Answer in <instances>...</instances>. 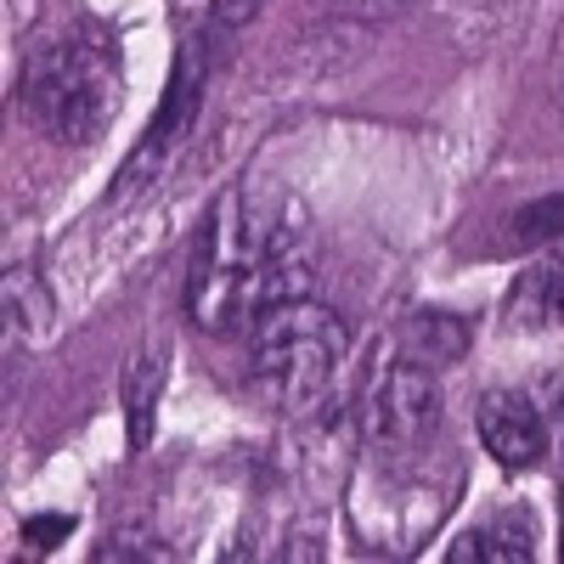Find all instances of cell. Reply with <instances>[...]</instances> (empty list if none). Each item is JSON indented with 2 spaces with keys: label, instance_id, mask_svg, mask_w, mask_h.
<instances>
[{
  "label": "cell",
  "instance_id": "1",
  "mask_svg": "<svg viewBox=\"0 0 564 564\" xmlns=\"http://www.w3.org/2000/svg\"><path fill=\"white\" fill-rule=\"evenodd\" d=\"M311 289H316V271H311L300 204L226 193L198 243L193 289H186L193 316L215 334H249L265 311L311 300Z\"/></svg>",
  "mask_w": 564,
  "mask_h": 564
},
{
  "label": "cell",
  "instance_id": "2",
  "mask_svg": "<svg viewBox=\"0 0 564 564\" xmlns=\"http://www.w3.org/2000/svg\"><path fill=\"white\" fill-rule=\"evenodd\" d=\"M243 339H249V384L276 412H300L316 395H327L345 361V322L316 300H289L265 311Z\"/></svg>",
  "mask_w": 564,
  "mask_h": 564
},
{
  "label": "cell",
  "instance_id": "3",
  "mask_svg": "<svg viewBox=\"0 0 564 564\" xmlns=\"http://www.w3.org/2000/svg\"><path fill=\"white\" fill-rule=\"evenodd\" d=\"M23 108L57 141H97L119 113V74L90 45H45L29 63Z\"/></svg>",
  "mask_w": 564,
  "mask_h": 564
},
{
  "label": "cell",
  "instance_id": "4",
  "mask_svg": "<svg viewBox=\"0 0 564 564\" xmlns=\"http://www.w3.org/2000/svg\"><path fill=\"white\" fill-rule=\"evenodd\" d=\"M361 423L372 446H412L441 423V384L435 367H423L412 356L379 361V372L367 379L361 395Z\"/></svg>",
  "mask_w": 564,
  "mask_h": 564
},
{
  "label": "cell",
  "instance_id": "5",
  "mask_svg": "<svg viewBox=\"0 0 564 564\" xmlns=\"http://www.w3.org/2000/svg\"><path fill=\"white\" fill-rule=\"evenodd\" d=\"M480 441H486V452H491L502 468H531V463H542V452H547V423H542V412H536L525 395L491 390V395L480 401Z\"/></svg>",
  "mask_w": 564,
  "mask_h": 564
},
{
  "label": "cell",
  "instance_id": "6",
  "mask_svg": "<svg viewBox=\"0 0 564 564\" xmlns=\"http://www.w3.org/2000/svg\"><path fill=\"white\" fill-rule=\"evenodd\" d=\"M513 322L525 327H564V243L553 254H542L508 294Z\"/></svg>",
  "mask_w": 564,
  "mask_h": 564
},
{
  "label": "cell",
  "instance_id": "7",
  "mask_svg": "<svg viewBox=\"0 0 564 564\" xmlns=\"http://www.w3.org/2000/svg\"><path fill=\"white\" fill-rule=\"evenodd\" d=\"M198 63H193V52L181 57V68H175V85H170V108H164V119H153V130H148V148L135 153V164H130V175L124 181H135L141 170H148L153 159H164L175 141L193 130V113H198Z\"/></svg>",
  "mask_w": 564,
  "mask_h": 564
},
{
  "label": "cell",
  "instance_id": "8",
  "mask_svg": "<svg viewBox=\"0 0 564 564\" xmlns=\"http://www.w3.org/2000/svg\"><path fill=\"white\" fill-rule=\"evenodd\" d=\"M446 558L452 564H525L531 558V531H525V520H491L480 531H468Z\"/></svg>",
  "mask_w": 564,
  "mask_h": 564
},
{
  "label": "cell",
  "instance_id": "9",
  "mask_svg": "<svg viewBox=\"0 0 564 564\" xmlns=\"http://www.w3.org/2000/svg\"><path fill=\"white\" fill-rule=\"evenodd\" d=\"M406 356L423 361V367H441V361H457L463 356V327L452 316H412L406 334H401Z\"/></svg>",
  "mask_w": 564,
  "mask_h": 564
},
{
  "label": "cell",
  "instance_id": "10",
  "mask_svg": "<svg viewBox=\"0 0 564 564\" xmlns=\"http://www.w3.org/2000/svg\"><path fill=\"white\" fill-rule=\"evenodd\" d=\"M164 390V361L141 356L135 372H130V412H135V446L148 441V412H153V395Z\"/></svg>",
  "mask_w": 564,
  "mask_h": 564
},
{
  "label": "cell",
  "instance_id": "11",
  "mask_svg": "<svg viewBox=\"0 0 564 564\" xmlns=\"http://www.w3.org/2000/svg\"><path fill=\"white\" fill-rule=\"evenodd\" d=\"M558 231H564V198H542L513 215V238L520 243H542V238H558Z\"/></svg>",
  "mask_w": 564,
  "mask_h": 564
},
{
  "label": "cell",
  "instance_id": "12",
  "mask_svg": "<svg viewBox=\"0 0 564 564\" xmlns=\"http://www.w3.org/2000/svg\"><path fill=\"white\" fill-rule=\"evenodd\" d=\"M68 531H74L68 513H29V520H23V542L34 553H52L57 542H68Z\"/></svg>",
  "mask_w": 564,
  "mask_h": 564
},
{
  "label": "cell",
  "instance_id": "13",
  "mask_svg": "<svg viewBox=\"0 0 564 564\" xmlns=\"http://www.w3.org/2000/svg\"><path fill=\"white\" fill-rule=\"evenodd\" d=\"M254 7H260V0H220L215 18H220V23H238V18H254Z\"/></svg>",
  "mask_w": 564,
  "mask_h": 564
},
{
  "label": "cell",
  "instance_id": "14",
  "mask_svg": "<svg viewBox=\"0 0 564 564\" xmlns=\"http://www.w3.org/2000/svg\"><path fill=\"white\" fill-rule=\"evenodd\" d=\"M339 7H350V12H390L395 0H339Z\"/></svg>",
  "mask_w": 564,
  "mask_h": 564
},
{
  "label": "cell",
  "instance_id": "15",
  "mask_svg": "<svg viewBox=\"0 0 564 564\" xmlns=\"http://www.w3.org/2000/svg\"><path fill=\"white\" fill-rule=\"evenodd\" d=\"M558 553H564V542H558Z\"/></svg>",
  "mask_w": 564,
  "mask_h": 564
}]
</instances>
